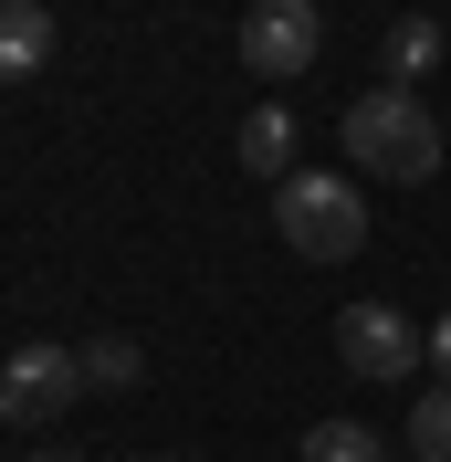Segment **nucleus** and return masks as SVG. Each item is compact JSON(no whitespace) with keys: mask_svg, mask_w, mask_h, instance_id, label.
Masks as SVG:
<instances>
[{"mask_svg":"<svg viewBox=\"0 0 451 462\" xmlns=\"http://www.w3.org/2000/svg\"><path fill=\"white\" fill-rule=\"evenodd\" d=\"M430 368H441V389H451V316L430 326Z\"/></svg>","mask_w":451,"mask_h":462,"instance_id":"12","label":"nucleus"},{"mask_svg":"<svg viewBox=\"0 0 451 462\" xmlns=\"http://www.w3.org/2000/svg\"><path fill=\"white\" fill-rule=\"evenodd\" d=\"M315 53H326V11L315 0H253L242 11V63H253L262 85H294Z\"/></svg>","mask_w":451,"mask_h":462,"instance_id":"4","label":"nucleus"},{"mask_svg":"<svg viewBox=\"0 0 451 462\" xmlns=\"http://www.w3.org/2000/svg\"><path fill=\"white\" fill-rule=\"evenodd\" d=\"M147 462H179V452H147Z\"/></svg>","mask_w":451,"mask_h":462,"instance_id":"14","label":"nucleus"},{"mask_svg":"<svg viewBox=\"0 0 451 462\" xmlns=\"http://www.w3.org/2000/svg\"><path fill=\"white\" fill-rule=\"evenodd\" d=\"M22 462H85V452H22Z\"/></svg>","mask_w":451,"mask_h":462,"instance_id":"13","label":"nucleus"},{"mask_svg":"<svg viewBox=\"0 0 451 462\" xmlns=\"http://www.w3.org/2000/svg\"><path fill=\"white\" fill-rule=\"evenodd\" d=\"M85 400V346H11L0 357V420L11 431H42Z\"/></svg>","mask_w":451,"mask_h":462,"instance_id":"3","label":"nucleus"},{"mask_svg":"<svg viewBox=\"0 0 451 462\" xmlns=\"http://www.w3.org/2000/svg\"><path fill=\"white\" fill-rule=\"evenodd\" d=\"M410 462H451V389L410 400Z\"/></svg>","mask_w":451,"mask_h":462,"instance_id":"8","label":"nucleus"},{"mask_svg":"<svg viewBox=\"0 0 451 462\" xmlns=\"http://www.w3.org/2000/svg\"><path fill=\"white\" fill-rule=\"evenodd\" d=\"M336 137H346V169L399 179V189H420V179L441 169V116H430L410 85H367L357 106L336 116Z\"/></svg>","mask_w":451,"mask_h":462,"instance_id":"1","label":"nucleus"},{"mask_svg":"<svg viewBox=\"0 0 451 462\" xmlns=\"http://www.w3.org/2000/svg\"><path fill=\"white\" fill-rule=\"evenodd\" d=\"M305 462H389V452H378L367 420H315V431H305Z\"/></svg>","mask_w":451,"mask_h":462,"instance_id":"9","label":"nucleus"},{"mask_svg":"<svg viewBox=\"0 0 451 462\" xmlns=\"http://www.w3.org/2000/svg\"><path fill=\"white\" fill-rule=\"evenodd\" d=\"M430 63H441V22H420V11H410V22H389V74H399V85H410V74H430Z\"/></svg>","mask_w":451,"mask_h":462,"instance_id":"10","label":"nucleus"},{"mask_svg":"<svg viewBox=\"0 0 451 462\" xmlns=\"http://www.w3.org/2000/svg\"><path fill=\"white\" fill-rule=\"evenodd\" d=\"M242 169L273 179V189L294 179V116H283V106H253V116H242Z\"/></svg>","mask_w":451,"mask_h":462,"instance_id":"7","label":"nucleus"},{"mask_svg":"<svg viewBox=\"0 0 451 462\" xmlns=\"http://www.w3.org/2000/svg\"><path fill=\"white\" fill-rule=\"evenodd\" d=\"M273 221H283V253H305V263L367 253V200H357V179H346V169H294V179L273 189Z\"/></svg>","mask_w":451,"mask_h":462,"instance_id":"2","label":"nucleus"},{"mask_svg":"<svg viewBox=\"0 0 451 462\" xmlns=\"http://www.w3.org/2000/svg\"><path fill=\"white\" fill-rule=\"evenodd\" d=\"M336 357L367 378V389H378V378H410V368H420L430 337L399 316V305H346V316H336Z\"/></svg>","mask_w":451,"mask_h":462,"instance_id":"5","label":"nucleus"},{"mask_svg":"<svg viewBox=\"0 0 451 462\" xmlns=\"http://www.w3.org/2000/svg\"><path fill=\"white\" fill-rule=\"evenodd\" d=\"M137 378H147L137 337H95V346H85V389H137Z\"/></svg>","mask_w":451,"mask_h":462,"instance_id":"11","label":"nucleus"},{"mask_svg":"<svg viewBox=\"0 0 451 462\" xmlns=\"http://www.w3.org/2000/svg\"><path fill=\"white\" fill-rule=\"evenodd\" d=\"M53 63V11L42 0H0V85H32Z\"/></svg>","mask_w":451,"mask_h":462,"instance_id":"6","label":"nucleus"}]
</instances>
